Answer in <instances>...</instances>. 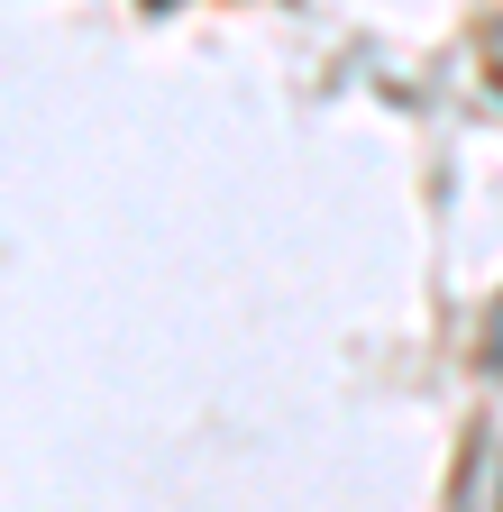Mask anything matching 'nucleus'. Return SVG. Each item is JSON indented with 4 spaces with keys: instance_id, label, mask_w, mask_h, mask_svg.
<instances>
[{
    "instance_id": "nucleus-1",
    "label": "nucleus",
    "mask_w": 503,
    "mask_h": 512,
    "mask_svg": "<svg viewBox=\"0 0 503 512\" xmlns=\"http://www.w3.org/2000/svg\"><path fill=\"white\" fill-rule=\"evenodd\" d=\"M494 366H503V320H494Z\"/></svg>"
}]
</instances>
